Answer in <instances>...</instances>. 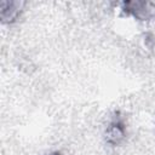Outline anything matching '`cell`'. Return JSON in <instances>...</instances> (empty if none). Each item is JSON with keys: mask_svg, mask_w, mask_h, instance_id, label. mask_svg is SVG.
<instances>
[{"mask_svg": "<svg viewBox=\"0 0 155 155\" xmlns=\"http://www.w3.org/2000/svg\"><path fill=\"white\" fill-rule=\"evenodd\" d=\"M125 11L132 13L134 17L145 21L155 16V5L151 2H125L124 4Z\"/></svg>", "mask_w": 155, "mask_h": 155, "instance_id": "6da1fadb", "label": "cell"}, {"mask_svg": "<svg viewBox=\"0 0 155 155\" xmlns=\"http://www.w3.org/2000/svg\"><path fill=\"white\" fill-rule=\"evenodd\" d=\"M21 11L19 2H2L1 4V18L4 22H12L16 19Z\"/></svg>", "mask_w": 155, "mask_h": 155, "instance_id": "7a4b0ae2", "label": "cell"}, {"mask_svg": "<svg viewBox=\"0 0 155 155\" xmlns=\"http://www.w3.org/2000/svg\"><path fill=\"white\" fill-rule=\"evenodd\" d=\"M124 134H125L124 125L119 120H115L114 122L110 124V126L108 128V137L107 138H108V142L116 144L124 138Z\"/></svg>", "mask_w": 155, "mask_h": 155, "instance_id": "3957f363", "label": "cell"}, {"mask_svg": "<svg viewBox=\"0 0 155 155\" xmlns=\"http://www.w3.org/2000/svg\"><path fill=\"white\" fill-rule=\"evenodd\" d=\"M51 155H61V154H58V153H53V154H51Z\"/></svg>", "mask_w": 155, "mask_h": 155, "instance_id": "277c9868", "label": "cell"}]
</instances>
